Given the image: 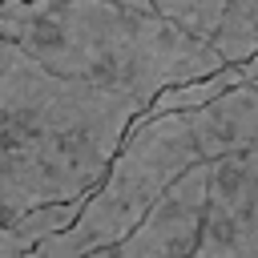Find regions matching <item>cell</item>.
I'll use <instances>...</instances> for the list:
<instances>
[{
  "instance_id": "5b68a950",
  "label": "cell",
  "mask_w": 258,
  "mask_h": 258,
  "mask_svg": "<svg viewBox=\"0 0 258 258\" xmlns=\"http://www.w3.org/2000/svg\"><path fill=\"white\" fill-rule=\"evenodd\" d=\"M206 185H210V161L189 165L177 173L153 206L141 214V222L109 246L117 258H169V254H194L202 218H206Z\"/></svg>"
},
{
  "instance_id": "52a82bcc",
  "label": "cell",
  "mask_w": 258,
  "mask_h": 258,
  "mask_svg": "<svg viewBox=\"0 0 258 258\" xmlns=\"http://www.w3.org/2000/svg\"><path fill=\"white\" fill-rule=\"evenodd\" d=\"M222 64H238L258 52V0H226V12L210 36Z\"/></svg>"
},
{
  "instance_id": "277c9868",
  "label": "cell",
  "mask_w": 258,
  "mask_h": 258,
  "mask_svg": "<svg viewBox=\"0 0 258 258\" xmlns=\"http://www.w3.org/2000/svg\"><path fill=\"white\" fill-rule=\"evenodd\" d=\"M194 258H258V145L210 161Z\"/></svg>"
},
{
  "instance_id": "3957f363",
  "label": "cell",
  "mask_w": 258,
  "mask_h": 258,
  "mask_svg": "<svg viewBox=\"0 0 258 258\" xmlns=\"http://www.w3.org/2000/svg\"><path fill=\"white\" fill-rule=\"evenodd\" d=\"M0 36L56 77L89 81L149 105L177 81L222 69V56L165 20L149 0H0Z\"/></svg>"
},
{
  "instance_id": "6da1fadb",
  "label": "cell",
  "mask_w": 258,
  "mask_h": 258,
  "mask_svg": "<svg viewBox=\"0 0 258 258\" xmlns=\"http://www.w3.org/2000/svg\"><path fill=\"white\" fill-rule=\"evenodd\" d=\"M141 109L137 97L56 77L0 36V222L32 206L89 198Z\"/></svg>"
},
{
  "instance_id": "7a4b0ae2",
  "label": "cell",
  "mask_w": 258,
  "mask_h": 258,
  "mask_svg": "<svg viewBox=\"0 0 258 258\" xmlns=\"http://www.w3.org/2000/svg\"><path fill=\"white\" fill-rule=\"evenodd\" d=\"M250 145H258V77H246L189 109L137 113L125 125L101 181L89 189L77 218L44 234L32 246V254H109V246L141 222V214L177 173H185L198 161L242 153Z\"/></svg>"
},
{
  "instance_id": "ba28073f",
  "label": "cell",
  "mask_w": 258,
  "mask_h": 258,
  "mask_svg": "<svg viewBox=\"0 0 258 258\" xmlns=\"http://www.w3.org/2000/svg\"><path fill=\"white\" fill-rule=\"evenodd\" d=\"M149 4L202 44H210V36H214V28L226 12V0H149Z\"/></svg>"
},
{
  "instance_id": "8992f818",
  "label": "cell",
  "mask_w": 258,
  "mask_h": 258,
  "mask_svg": "<svg viewBox=\"0 0 258 258\" xmlns=\"http://www.w3.org/2000/svg\"><path fill=\"white\" fill-rule=\"evenodd\" d=\"M81 206H85V198H69V202L32 206V210H24V214H16V218H4V222H0V258L32 254V246H36L44 234L69 226Z\"/></svg>"
}]
</instances>
